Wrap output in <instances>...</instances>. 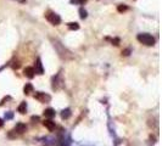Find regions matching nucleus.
Masks as SVG:
<instances>
[{"mask_svg":"<svg viewBox=\"0 0 162 146\" xmlns=\"http://www.w3.org/2000/svg\"><path fill=\"white\" fill-rule=\"evenodd\" d=\"M117 10H118V12H124V11L128 10V7L126 5H118L117 6Z\"/></svg>","mask_w":162,"mask_h":146,"instance_id":"nucleus-16","label":"nucleus"},{"mask_svg":"<svg viewBox=\"0 0 162 146\" xmlns=\"http://www.w3.org/2000/svg\"><path fill=\"white\" fill-rule=\"evenodd\" d=\"M3 124H4V122H3V119H1V118H0V128L3 127Z\"/></svg>","mask_w":162,"mask_h":146,"instance_id":"nucleus-21","label":"nucleus"},{"mask_svg":"<svg viewBox=\"0 0 162 146\" xmlns=\"http://www.w3.org/2000/svg\"><path fill=\"white\" fill-rule=\"evenodd\" d=\"M32 121H39V117H32Z\"/></svg>","mask_w":162,"mask_h":146,"instance_id":"nucleus-20","label":"nucleus"},{"mask_svg":"<svg viewBox=\"0 0 162 146\" xmlns=\"http://www.w3.org/2000/svg\"><path fill=\"white\" fill-rule=\"evenodd\" d=\"M23 73H24V76H26L27 78H29V79H32V78L36 76V72H34V68H33V67H26L24 71H23Z\"/></svg>","mask_w":162,"mask_h":146,"instance_id":"nucleus-7","label":"nucleus"},{"mask_svg":"<svg viewBox=\"0 0 162 146\" xmlns=\"http://www.w3.org/2000/svg\"><path fill=\"white\" fill-rule=\"evenodd\" d=\"M129 52H130V49H126L124 51H122V55H124V56H128V55H129Z\"/></svg>","mask_w":162,"mask_h":146,"instance_id":"nucleus-17","label":"nucleus"},{"mask_svg":"<svg viewBox=\"0 0 162 146\" xmlns=\"http://www.w3.org/2000/svg\"><path fill=\"white\" fill-rule=\"evenodd\" d=\"M137 39H138V41H140L141 44H144L146 46H152L155 44V38L149 33H140V34H138Z\"/></svg>","mask_w":162,"mask_h":146,"instance_id":"nucleus-2","label":"nucleus"},{"mask_svg":"<svg viewBox=\"0 0 162 146\" xmlns=\"http://www.w3.org/2000/svg\"><path fill=\"white\" fill-rule=\"evenodd\" d=\"M51 43H53V46L55 48L56 52L58 54V56H60L62 60L67 61V60H72V58L75 57V55H73L67 48H65L57 39H51Z\"/></svg>","mask_w":162,"mask_h":146,"instance_id":"nucleus-1","label":"nucleus"},{"mask_svg":"<svg viewBox=\"0 0 162 146\" xmlns=\"http://www.w3.org/2000/svg\"><path fill=\"white\" fill-rule=\"evenodd\" d=\"M53 89H55V90H57V89H60V88L62 86V83H64V80L61 79V73H58V74L56 76V77H54V79H53Z\"/></svg>","mask_w":162,"mask_h":146,"instance_id":"nucleus-5","label":"nucleus"},{"mask_svg":"<svg viewBox=\"0 0 162 146\" xmlns=\"http://www.w3.org/2000/svg\"><path fill=\"white\" fill-rule=\"evenodd\" d=\"M67 27H68L70 31H78V29H79V24L76 23V22H70L67 24Z\"/></svg>","mask_w":162,"mask_h":146,"instance_id":"nucleus-11","label":"nucleus"},{"mask_svg":"<svg viewBox=\"0 0 162 146\" xmlns=\"http://www.w3.org/2000/svg\"><path fill=\"white\" fill-rule=\"evenodd\" d=\"M44 117H45V118L51 119L53 117H55V111H54L53 108H48V110H45V111H44Z\"/></svg>","mask_w":162,"mask_h":146,"instance_id":"nucleus-10","label":"nucleus"},{"mask_svg":"<svg viewBox=\"0 0 162 146\" xmlns=\"http://www.w3.org/2000/svg\"><path fill=\"white\" fill-rule=\"evenodd\" d=\"M43 125L45 127V128H48L50 131L55 130V127H56V125H55V122H53V121H51V119H49V118L43 122Z\"/></svg>","mask_w":162,"mask_h":146,"instance_id":"nucleus-8","label":"nucleus"},{"mask_svg":"<svg viewBox=\"0 0 162 146\" xmlns=\"http://www.w3.org/2000/svg\"><path fill=\"white\" fill-rule=\"evenodd\" d=\"M33 68H34V72L37 73V74H43V73H44V68H43V65H41L40 58H37L36 67H33Z\"/></svg>","mask_w":162,"mask_h":146,"instance_id":"nucleus-6","label":"nucleus"},{"mask_svg":"<svg viewBox=\"0 0 162 146\" xmlns=\"http://www.w3.org/2000/svg\"><path fill=\"white\" fill-rule=\"evenodd\" d=\"M13 130L17 131L18 134H22V133H24V131L27 130V127H26V124H23V123H17Z\"/></svg>","mask_w":162,"mask_h":146,"instance_id":"nucleus-9","label":"nucleus"},{"mask_svg":"<svg viewBox=\"0 0 162 146\" xmlns=\"http://www.w3.org/2000/svg\"><path fill=\"white\" fill-rule=\"evenodd\" d=\"M70 116H71V110H70V108L64 110V111H62V113H61V117H62L64 119H67Z\"/></svg>","mask_w":162,"mask_h":146,"instance_id":"nucleus-14","label":"nucleus"},{"mask_svg":"<svg viewBox=\"0 0 162 146\" xmlns=\"http://www.w3.org/2000/svg\"><path fill=\"white\" fill-rule=\"evenodd\" d=\"M112 43L115 44V45H118V43H120V39H115V40H112Z\"/></svg>","mask_w":162,"mask_h":146,"instance_id":"nucleus-19","label":"nucleus"},{"mask_svg":"<svg viewBox=\"0 0 162 146\" xmlns=\"http://www.w3.org/2000/svg\"><path fill=\"white\" fill-rule=\"evenodd\" d=\"M45 18H47L51 24H54V26H57V24L61 23V17L58 16L57 13L51 12V11H49V12L45 15Z\"/></svg>","mask_w":162,"mask_h":146,"instance_id":"nucleus-3","label":"nucleus"},{"mask_svg":"<svg viewBox=\"0 0 162 146\" xmlns=\"http://www.w3.org/2000/svg\"><path fill=\"white\" fill-rule=\"evenodd\" d=\"M5 118H12V113H5Z\"/></svg>","mask_w":162,"mask_h":146,"instance_id":"nucleus-18","label":"nucleus"},{"mask_svg":"<svg viewBox=\"0 0 162 146\" xmlns=\"http://www.w3.org/2000/svg\"><path fill=\"white\" fill-rule=\"evenodd\" d=\"M79 16H81V18H83V20L87 17V11H85L83 7H82V9H79Z\"/></svg>","mask_w":162,"mask_h":146,"instance_id":"nucleus-15","label":"nucleus"},{"mask_svg":"<svg viewBox=\"0 0 162 146\" xmlns=\"http://www.w3.org/2000/svg\"><path fill=\"white\" fill-rule=\"evenodd\" d=\"M26 111H27V104L26 102H21V105L18 106V112L20 113H26Z\"/></svg>","mask_w":162,"mask_h":146,"instance_id":"nucleus-13","label":"nucleus"},{"mask_svg":"<svg viewBox=\"0 0 162 146\" xmlns=\"http://www.w3.org/2000/svg\"><path fill=\"white\" fill-rule=\"evenodd\" d=\"M34 97H36V100H38V101H40V102H49V101L51 100V96H50V95H48V94H45V93H41V91L36 93Z\"/></svg>","mask_w":162,"mask_h":146,"instance_id":"nucleus-4","label":"nucleus"},{"mask_svg":"<svg viewBox=\"0 0 162 146\" xmlns=\"http://www.w3.org/2000/svg\"><path fill=\"white\" fill-rule=\"evenodd\" d=\"M23 91H24V94H31V93H33V85L32 84H26L24 85V88H23Z\"/></svg>","mask_w":162,"mask_h":146,"instance_id":"nucleus-12","label":"nucleus"}]
</instances>
